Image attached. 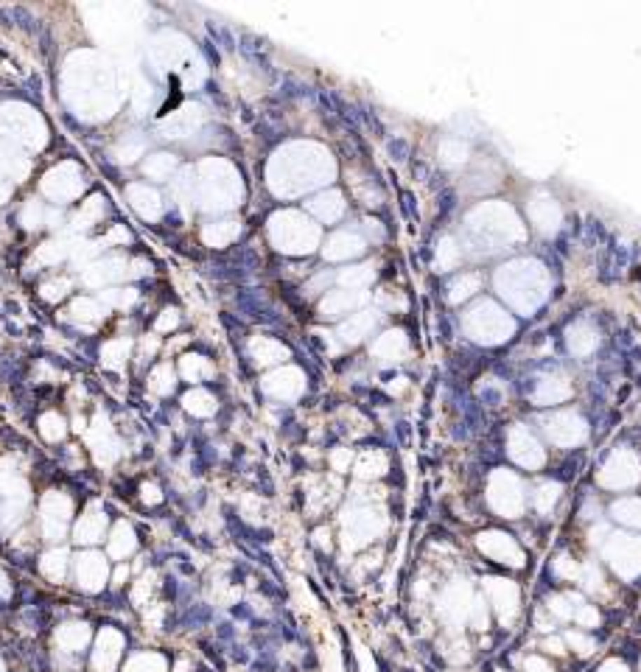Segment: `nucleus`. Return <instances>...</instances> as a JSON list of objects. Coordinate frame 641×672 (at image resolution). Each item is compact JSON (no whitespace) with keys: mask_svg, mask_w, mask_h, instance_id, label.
<instances>
[{"mask_svg":"<svg viewBox=\"0 0 641 672\" xmlns=\"http://www.w3.org/2000/svg\"><path fill=\"white\" fill-rule=\"evenodd\" d=\"M546 434L557 442V445H574L585 437V423L577 414H554L546 423Z\"/></svg>","mask_w":641,"mask_h":672,"instance_id":"obj_4","label":"nucleus"},{"mask_svg":"<svg viewBox=\"0 0 641 672\" xmlns=\"http://www.w3.org/2000/svg\"><path fill=\"white\" fill-rule=\"evenodd\" d=\"M490 504L504 515V518H518V512L523 510V493L521 484L512 473L498 470L490 482Z\"/></svg>","mask_w":641,"mask_h":672,"instance_id":"obj_1","label":"nucleus"},{"mask_svg":"<svg viewBox=\"0 0 641 672\" xmlns=\"http://www.w3.org/2000/svg\"><path fill=\"white\" fill-rule=\"evenodd\" d=\"M479 549H481L487 557L498 560V563H512V566H521V563H523L521 549H518L515 540H512L509 535H504V532H484V535H479Z\"/></svg>","mask_w":641,"mask_h":672,"instance_id":"obj_2","label":"nucleus"},{"mask_svg":"<svg viewBox=\"0 0 641 672\" xmlns=\"http://www.w3.org/2000/svg\"><path fill=\"white\" fill-rule=\"evenodd\" d=\"M579 627H596L599 624V613H596V605H579L571 616Z\"/></svg>","mask_w":641,"mask_h":672,"instance_id":"obj_9","label":"nucleus"},{"mask_svg":"<svg viewBox=\"0 0 641 672\" xmlns=\"http://www.w3.org/2000/svg\"><path fill=\"white\" fill-rule=\"evenodd\" d=\"M557 498H560V484H557V482H543V484H537V490L532 493V504H535L540 512H549Z\"/></svg>","mask_w":641,"mask_h":672,"instance_id":"obj_6","label":"nucleus"},{"mask_svg":"<svg viewBox=\"0 0 641 672\" xmlns=\"http://www.w3.org/2000/svg\"><path fill=\"white\" fill-rule=\"evenodd\" d=\"M484 588L490 594V602L493 608L498 610V619L501 624H509L518 613V588L507 580H484Z\"/></svg>","mask_w":641,"mask_h":672,"instance_id":"obj_3","label":"nucleus"},{"mask_svg":"<svg viewBox=\"0 0 641 672\" xmlns=\"http://www.w3.org/2000/svg\"><path fill=\"white\" fill-rule=\"evenodd\" d=\"M596 672H630V666L621 661V658H607V661H602L599 664V669Z\"/></svg>","mask_w":641,"mask_h":672,"instance_id":"obj_11","label":"nucleus"},{"mask_svg":"<svg viewBox=\"0 0 641 672\" xmlns=\"http://www.w3.org/2000/svg\"><path fill=\"white\" fill-rule=\"evenodd\" d=\"M563 641H565V647H571V652H577L579 658H588V655H593V650H596V641H593L591 636L579 633V630L565 633Z\"/></svg>","mask_w":641,"mask_h":672,"instance_id":"obj_7","label":"nucleus"},{"mask_svg":"<svg viewBox=\"0 0 641 672\" xmlns=\"http://www.w3.org/2000/svg\"><path fill=\"white\" fill-rule=\"evenodd\" d=\"M523 672H554V666L540 655H526L523 658Z\"/></svg>","mask_w":641,"mask_h":672,"instance_id":"obj_10","label":"nucleus"},{"mask_svg":"<svg viewBox=\"0 0 641 672\" xmlns=\"http://www.w3.org/2000/svg\"><path fill=\"white\" fill-rule=\"evenodd\" d=\"M543 650L551 652V655H563V652H565V641H563V638H546V641H543Z\"/></svg>","mask_w":641,"mask_h":672,"instance_id":"obj_12","label":"nucleus"},{"mask_svg":"<svg viewBox=\"0 0 641 672\" xmlns=\"http://www.w3.org/2000/svg\"><path fill=\"white\" fill-rule=\"evenodd\" d=\"M509 454H512V459H518L526 468H537L543 462V451L537 448V442L523 428H515L509 434Z\"/></svg>","mask_w":641,"mask_h":672,"instance_id":"obj_5","label":"nucleus"},{"mask_svg":"<svg viewBox=\"0 0 641 672\" xmlns=\"http://www.w3.org/2000/svg\"><path fill=\"white\" fill-rule=\"evenodd\" d=\"M8 11H11V25L17 22V25H20V28H25L28 34H39V31L45 28V25H42V22H39V20H36V17L28 11V8H22V6H11Z\"/></svg>","mask_w":641,"mask_h":672,"instance_id":"obj_8","label":"nucleus"}]
</instances>
